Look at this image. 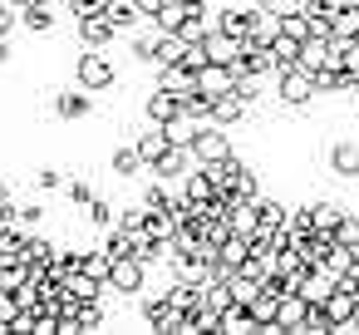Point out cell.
I'll use <instances>...</instances> for the list:
<instances>
[{
	"instance_id": "d4e9b609",
	"label": "cell",
	"mask_w": 359,
	"mask_h": 335,
	"mask_svg": "<svg viewBox=\"0 0 359 335\" xmlns=\"http://www.w3.org/2000/svg\"><path fill=\"white\" fill-rule=\"evenodd\" d=\"M163 129H168V138H172L177 148H192V138H197V129H202V119L182 109V114H172V119H168Z\"/></svg>"
},
{
	"instance_id": "cb8c5ba5",
	"label": "cell",
	"mask_w": 359,
	"mask_h": 335,
	"mask_svg": "<svg viewBox=\"0 0 359 335\" xmlns=\"http://www.w3.org/2000/svg\"><path fill=\"white\" fill-rule=\"evenodd\" d=\"M187 40L182 35H158V55H153V70H163V65H187Z\"/></svg>"
},
{
	"instance_id": "9a60e30c",
	"label": "cell",
	"mask_w": 359,
	"mask_h": 335,
	"mask_svg": "<svg viewBox=\"0 0 359 335\" xmlns=\"http://www.w3.org/2000/svg\"><path fill=\"white\" fill-rule=\"evenodd\" d=\"M109 173L114 178H148V158L138 153V143H118L109 153Z\"/></svg>"
},
{
	"instance_id": "4fadbf2b",
	"label": "cell",
	"mask_w": 359,
	"mask_h": 335,
	"mask_svg": "<svg viewBox=\"0 0 359 335\" xmlns=\"http://www.w3.org/2000/svg\"><path fill=\"white\" fill-rule=\"evenodd\" d=\"M55 25H60V6H50V0H30V6H20V30L50 35Z\"/></svg>"
},
{
	"instance_id": "7a4b0ae2",
	"label": "cell",
	"mask_w": 359,
	"mask_h": 335,
	"mask_svg": "<svg viewBox=\"0 0 359 335\" xmlns=\"http://www.w3.org/2000/svg\"><path fill=\"white\" fill-rule=\"evenodd\" d=\"M74 84H84L89 94H109V89L118 84V65H114V55L84 45V55H74Z\"/></svg>"
},
{
	"instance_id": "8d00e7d4",
	"label": "cell",
	"mask_w": 359,
	"mask_h": 335,
	"mask_svg": "<svg viewBox=\"0 0 359 335\" xmlns=\"http://www.w3.org/2000/svg\"><path fill=\"white\" fill-rule=\"evenodd\" d=\"M349 335H359V306H354V320H349Z\"/></svg>"
},
{
	"instance_id": "4dcf8cb0",
	"label": "cell",
	"mask_w": 359,
	"mask_h": 335,
	"mask_svg": "<svg viewBox=\"0 0 359 335\" xmlns=\"http://www.w3.org/2000/svg\"><path fill=\"white\" fill-rule=\"evenodd\" d=\"M305 335H334V320H330L325 306H310V315H305Z\"/></svg>"
},
{
	"instance_id": "f35d334b",
	"label": "cell",
	"mask_w": 359,
	"mask_h": 335,
	"mask_svg": "<svg viewBox=\"0 0 359 335\" xmlns=\"http://www.w3.org/2000/svg\"><path fill=\"white\" fill-rule=\"evenodd\" d=\"M354 281H359V271H354Z\"/></svg>"
},
{
	"instance_id": "8fae6325",
	"label": "cell",
	"mask_w": 359,
	"mask_h": 335,
	"mask_svg": "<svg viewBox=\"0 0 359 335\" xmlns=\"http://www.w3.org/2000/svg\"><path fill=\"white\" fill-rule=\"evenodd\" d=\"M325 163H330V173H334V178H344V183H359V143H354V138H339V143H330Z\"/></svg>"
},
{
	"instance_id": "ba28073f",
	"label": "cell",
	"mask_w": 359,
	"mask_h": 335,
	"mask_svg": "<svg viewBox=\"0 0 359 335\" xmlns=\"http://www.w3.org/2000/svg\"><path fill=\"white\" fill-rule=\"evenodd\" d=\"M192 168H197L192 148H177V143H172V148H168L158 163H148V173H153V178H163V183H172V188H177V183L192 173Z\"/></svg>"
},
{
	"instance_id": "44dd1931",
	"label": "cell",
	"mask_w": 359,
	"mask_h": 335,
	"mask_svg": "<svg viewBox=\"0 0 359 335\" xmlns=\"http://www.w3.org/2000/svg\"><path fill=\"white\" fill-rule=\"evenodd\" d=\"M187 11H192V0H163V6L153 11V25H158L163 35H177L182 20H187Z\"/></svg>"
},
{
	"instance_id": "1f68e13d",
	"label": "cell",
	"mask_w": 359,
	"mask_h": 335,
	"mask_svg": "<svg viewBox=\"0 0 359 335\" xmlns=\"http://www.w3.org/2000/svg\"><path fill=\"white\" fill-rule=\"evenodd\" d=\"M334 242H344V247H359V212H344V217H339V227H334Z\"/></svg>"
},
{
	"instance_id": "f546056e",
	"label": "cell",
	"mask_w": 359,
	"mask_h": 335,
	"mask_svg": "<svg viewBox=\"0 0 359 335\" xmlns=\"http://www.w3.org/2000/svg\"><path fill=\"white\" fill-rule=\"evenodd\" d=\"M30 188L35 192H65V173L60 168H35L30 173Z\"/></svg>"
},
{
	"instance_id": "6da1fadb",
	"label": "cell",
	"mask_w": 359,
	"mask_h": 335,
	"mask_svg": "<svg viewBox=\"0 0 359 335\" xmlns=\"http://www.w3.org/2000/svg\"><path fill=\"white\" fill-rule=\"evenodd\" d=\"M74 35L89 50H109L118 40V25L109 20V11L99 6V0H79V6H74Z\"/></svg>"
},
{
	"instance_id": "d6986e66",
	"label": "cell",
	"mask_w": 359,
	"mask_h": 335,
	"mask_svg": "<svg viewBox=\"0 0 359 335\" xmlns=\"http://www.w3.org/2000/svg\"><path fill=\"white\" fill-rule=\"evenodd\" d=\"M246 114H251V104H246L236 89H231V94H222V99L212 104V124H222V129H236Z\"/></svg>"
},
{
	"instance_id": "277c9868",
	"label": "cell",
	"mask_w": 359,
	"mask_h": 335,
	"mask_svg": "<svg viewBox=\"0 0 359 335\" xmlns=\"http://www.w3.org/2000/svg\"><path fill=\"white\" fill-rule=\"evenodd\" d=\"M148 261L143 256H114V271H109V281H104V301L109 296H138L143 286H148Z\"/></svg>"
},
{
	"instance_id": "e0dca14e",
	"label": "cell",
	"mask_w": 359,
	"mask_h": 335,
	"mask_svg": "<svg viewBox=\"0 0 359 335\" xmlns=\"http://www.w3.org/2000/svg\"><path fill=\"white\" fill-rule=\"evenodd\" d=\"M251 256V237H241V232H231L226 242H222V256H217V276H231V271H241V261Z\"/></svg>"
},
{
	"instance_id": "d590c367",
	"label": "cell",
	"mask_w": 359,
	"mask_h": 335,
	"mask_svg": "<svg viewBox=\"0 0 359 335\" xmlns=\"http://www.w3.org/2000/svg\"><path fill=\"white\" fill-rule=\"evenodd\" d=\"M6 65H11V40L0 35V70H6Z\"/></svg>"
},
{
	"instance_id": "f1b7e54d",
	"label": "cell",
	"mask_w": 359,
	"mask_h": 335,
	"mask_svg": "<svg viewBox=\"0 0 359 335\" xmlns=\"http://www.w3.org/2000/svg\"><path fill=\"white\" fill-rule=\"evenodd\" d=\"M15 227L20 232H40L45 227V207L40 202H15Z\"/></svg>"
},
{
	"instance_id": "52a82bcc",
	"label": "cell",
	"mask_w": 359,
	"mask_h": 335,
	"mask_svg": "<svg viewBox=\"0 0 359 335\" xmlns=\"http://www.w3.org/2000/svg\"><path fill=\"white\" fill-rule=\"evenodd\" d=\"M231 89H236V70H231V65H212V60H207V65L197 70V94H202V99L217 104V99L231 94Z\"/></svg>"
},
{
	"instance_id": "7c38bea8",
	"label": "cell",
	"mask_w": 359,
	"mask_h": 335,
	"mask_svg": "<svg viewBox=\"0 0 359 335\" xmlns=\"http://www.w3.org/2000/svg\"><path fill=\"white\" fill-rule=\"evenodd\" d=\"M202 50H207V60H212V65H236V60H241V40H236V35H226L222 25H212V30L202 35Z\"/></svg>"
},
{
	"instance_id": "5b68a950",
	"label": "cell",
	"mask_w": 359,
	"mask_h": 335,
	"mask_svg": "<svg viewBox=\"0 0 359 335\" xmlns=\"http://www.w3.org/2000/svg\"><path fill=\"white\" fill-rule=\"evenodd\" d=\"M236 153V143H231V129H222V124H202L197 129V138H192V158L197 163H226Z\"/></svg>"
},
{
	"instance_id": "83f0119b",
	"label": "cell",
	"mask_w": 359,
	"mask_h": 335,
	"mask_svg": "<svg viewBox=\"0 0 359 335\" xmlns=\"http://www.w3.org/2000/svg\"><path fill=\"white\" fill-rule=\"evenodd\" d=\"M30 281V261H0V291H20Z\"/></svg>"
},
{
	"instance_id": "484cf974",
	"label": "cell",
	"mask_w": 359,
	"mask_h": 335,
	"mask_svg": "<svg viewBox=\"0 0 359 335\" xmlns=\"http://www.w3.org/2000/svg\"><path fill=\"white\" fill-rule=\"evenodd\" d=\"M300 45H305V40H295V35H285V30H280V35L271 40V60H276V74H280V70H290V65H300Z\"/></svg>"
},
{
	"instance_id": "74e56055",
	"label": "cell",
	"mask_w": 359,
	"mask_h": 335,
	"mask_svg": "<svg viewBox=\"0 0 359 335\" xmlns=\"http://www.w3.org/2000/svg\"><path fill=\"white\" fill-rule=\"evenodd\" d=\"M11 6H30V0H11Z\"/></svg>"
},
{
	"instance_id": "4316f807",
	"label": "cell",
	"mask_w": 359,
	"mask_h": 335,
	"mask_svg": "<svg viewBox=\"0 0 359 335\" xmlns=\"http://www.w3.org/2000/svg\"><path fill=\"white\" fill-rule=\"evenodd\" d=\"M349 207L344 202H330V197H320V202H310V217H315V232H330L334 237V227H339V217H344Z\"/></svg>"
},
{
	"instance_id": "e575fe53",
	"label": "cell",
	"mask_w": 359,
	"mask_h": 335,
	"mask_svg": "<svg viewBox=\"0 0 359 335\" xmlns=\"http://www.w3.org/2000/svg\"><path fill=\"white\" fill-rule=\"evenodd\" d=\"M11 335H35V310H15V320H11Z\"/></svg>"
},
{
	"instance_id": "ac0fdd59",
	"label": "cell",
	"mask_w": 359,
	"mask_h": 335,
	"mask_svg": "<svg viewBox=\"0 0 359 335\" xmlns=\"http://www.w3.org/2000/svg\"><path fill=\"white\" fill-rule=\"evenodd\" d=\"M172 114H182V99L153 84V89H148V99H143V119H158V124H168Z\"/></svg>"
},
{
	"instance_id": "836d02e7",
	"label": "cell",
	"mask_w": 359,
	"mask_h": 335,
	"mask_svg": "<svg viewBox=\"0 0 359 335\" xmlns=\"http://www.w3.org/2000/svg\"><path fill=\"white\" fill-rule=\"evenodd\" d=\"M280 30H285V35H295V40H310V15H305V11H290Z\"/></svg>"
},
{
	"instance_id": "d6a6232c",
	"label": "cell",
	"mask_w": 359,
	"mask_h": 335,
	"mask_svg": "<svg viewBox=\"0 0 359 335\" xmlns=\"http://www.w3.org/2000/svg\"><path fill=\"white\" fill-rule=\"evenodd\" d=\"M15 30H20V6H11V0H0V35L11 40Z\"/></svg>"
},
{
	"instance_id": "3957f363",
	"label": "cell",
	"mask_w": 359,
	"mask_h": 335,
	"mask_svg": "<svg viewBox=\"0 0 359 335\" xmlns=\"http://www.w3.org/2000/svg\"><path fill=\"white\" fill-rule=\"evenodd\" d=\"M315 99H320V89H315V74L305 65H290L276 74V104L280 109H310Z\"/></svg>"
},
{
	"instance_id": "9c48e42d",
	"label": "cell",
	"mask_w": 359,
	"mask_h": 335,
	"mask_svg": "<svg viewBox=\"0 0 359 335\" xmlns=\"http://www.w3.org/2000/svg\"><path fill=\"white\" fill-rule=\"evenodd\" d=\"M89 114H94V94H89L84 84H74V89H60V94H55V119L79 124V119H89Z\"/></svg>"
},
{
	"instance_id": "2e32d148",
	"label": "cell",
	"mask_w": 359,
	"mask_h": 335,
	"mask_svg": "<svg viewBox=\"0 0 359 335\" xmlns=\"http://www.w3.org/2000/svg\"><path fill=\"white\" fill-rule=\"evenodd\" d=\"M158 89H168V94H177V99H192V94H197V70H187V65H163V70H158Z\"/></svg>"
},
{
	"instance_id": "8992f818",
	"label": "cell",
	"mask_w": 359,
	"mask_h": 335,
	"mask_svg": "<svg viewBox=\"0 0 359 335\" xmlns=\"http://www.w3.org/2000/svg\"><path fill=\"white\" fill-rule=\"evenodd\" d=\"M177 192H182V202H192V207H212V202L222 197L217 178H212V173H207L202 163H197V168H192V173H187L182 183H177Z\"/></svg>"
},
{
	"instance_id": "5bb4252c",
	"label": "cell",
	"mask_w": 359,
	"mask_h": 335,
	"mask_svg": "<svg viewBox=\"0 0 359 335\" xmlns=\"http://www.w3.org/2000/svg\"><path fill=\"white\" fill-rule=\"evenodd\" d=\"M133 143H138V153H143L148 163H158V158L172 148V138H168V129H163L158 119H143V129L133 133Z\"/></svg>"
},
{
	"instance_id": "603a6c76",
	"label": "cell",
	"mask_w": 359,
	"mask_h": 335,
	"mask_svg": "<svg viewBox=\"0 0 359 335\" xmlns=\"http://www.w3.org/2000/svg\"><path fill=\"white\" fill-rule=\"evenodd\" d=\"M261 320L251 315V306H226L222 310V335H256Z\"/></svg>"
},
{
	"instance_id": "30bf717a",
	"label": "cell",
	"mask_w": 359,
	"mask_h": 335,
	"mask_svg": "<svg viewBox=\"0 0 359 335\" xmlns=\"http://www.w3.org/2000/svg\"><path fill=\"white\" fill-rule=\"evenodd\" d=\"M305 315H310V301H305L300 291H280V306H276V330L305 335Z\"/></svg>"
},
{
	"instance_id": "7402d4cb",
	"label": "cell",
	"mask_w": 359,
	"mask_h": 335,
	"mask_svg": "<svg viewBox=\"0 0 359 335\" xmlns=\"http://www.w3.org/2000/svg\"><path fill=\"white\" fill-rule=\"evenodd\" d=\"M217 25L236 40H251V6H222L217 11Z\"/></svg>"
},
{
	"instance_id": "ffe728a7",
	"label": "cell",
	"mask_w": 359,
	"mask_h": 335,
	"mask_svg": "<svg viewBox=\"0 0 359 335\" xmlns=\"http://www.w3.org/2000/svg\"><path fill=\"white\" fill-rule=\"evenodd\" d=\"M79 212H84V222H89L94 232H114V227H118V207H114L109 197H89Z\"/></svg>"
}]
</instances>
